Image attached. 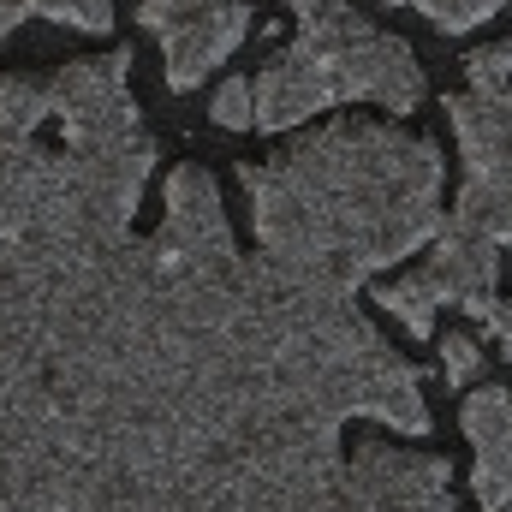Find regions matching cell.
I'll return each mask as SVG.
<instances>
[{"instance_id":"1","label":"cell","mask_w":512,"mask_h":512,"mask_svg":"<svg viewBox=\"0 0 512 512\" xmlns=\"http://www.w3.org/2000/svg\"><path fill=\"white\" fill-rule=\"evenodd\" d=\"M262 262L358 298V286L441 233L447 161L429 137L376 120H340L292 149L245 161Z\"/></svg>"},{"instance_id":"2","label":"cell","mask_w":512,"mask_h":512,"mask_svg":"<svg viewBox=\"0 0 512 512\" xmlns=\"http://www.w3.org/2000/svg\"><path fill=\"white\" fill-rule=\"evenodd\" d=\"M334 102H376L387 114H411L423 102V66L399 36L376 30L358 6L316 0L304 12V30L292 36V48L256 78L251 126H304L310 114H322Z\"/></svg>"},{"instance_id":"3","label":"cell","mask_w":512,"mask_h":512,"mask_svg":"<svg viewBox=\"0 0 512 512\" xmlns=\"http://www.w3.org/2000/svg\"><path fill=\"white\" fill-rule=\"evenodd\" d=\"M149 173L155 143L143 131L66 149L0 137V245L36 233H131Z\"/></svg>"},{"instance_id":"4","label":"cell","mask_w":512,"mask_h":512,"mask_svg":"<svg viewBox=\"0 0 512 512\" xmlns=\"http://www.w3.org/2000/svg\"><path fill=\"white\" fill-rule=\"evenodd\" d=\"M447 120L459 131V155H465L459 203L447 221L501 251L512 245V96L507 90L447 96Z\"/></svg>"},{"instance_id":"5","label":"cell","mask_w":512,"mask_h":512,"mask_svg":"<svg viewBox=\"0 0 512 512\" xmlns=\"http://www.w3.org/2000/svg\"><path fill=\"white\" fill-rule=\"evenodd\" d=\"M304 512H453V465L393 441H352L340 489Z\"/></svg>"},{"instance_id":"6","label":"cell","mask_w":512,"mask_h":512,"mask_svg":"<svg viewBox=\"0 0 512 512\" xmlns=\"http://www.w3.org/2000/svg\"><path fill=\"white\" fill-rule=\"evenodd\" d=\"M137 18L161 36L173 90H197L209 78V66H221L251 30L245 0H143Z\"/></svg>"},{"instance_id":"7","label":"cell","mask_w":512,"mask_h":512,"mask_svg":"<svg viewBox=\"0 0 512 512\" xmlns=\"http://www.w3.org/2000/svg\"><path fill=\"white\" fill-rule=\"evenodd\" d=\"M48 120L66 126V143H102V137L143 131L137 126V102H131V48L126 42L114 54L60 66L48 78Z\"/></svg>"},{"instance_id":"8","label":"cell","mask_w":512,"mask_h":512,"mask_svg":"<svg viewBox=\"0 0 512 512\" xmlns=\"http://www.w3.org/2000/svg\"><path fill=\"white\" fill-rule=\"evenodd\" d=\"M429 304H459L471 316H489L495 310V280H501V251L453 221H441L435 233V256L417 268Z\"/></svg>"},{"instance_id":"9","label":"cell","mask_w":512,"mask_h":512,"mask_svg":"<svg viewBox=\"0 0 512 512\" xmlns=\"http://www.w3.org/2000/svg\"><path fill=\"white\" fill-rule=\"evenodd\" d=\"M459 423L477 447V465H471V495L483 512H507L512 501V387L489 382L471 387L465 405H459Z\"/></svg>"},{"instance_id":"10","label":"cell","mask_w":512,"mask_h":512,"mask_svg":"<svg viewBox=\"0 0 512 512\" xmlns=\"http://www.w3.org/2000/svg\"><path fill=\"white\" fill-rule=\"evenodd\" d=\"M24 12L60 18V24H78V30H114V0H0V36H6Z\"/></svg>"},{"instance_id":"11","label":"cell","mask_w":512,"mask_h":512,"mask_svg":"<svg viewBox=\"0 0 512 512\" xmlns=\"http://www.w3.org/2000/svg\"><path fill=\"white\" fill-rule=\"evenodd\" d=\"M42 120H48V84L0 72V131L6 137H30Z\"/></svg>"},{"instance_id":"12","label":"cell","mask_w":512,"mask_h":512,"mask_svg":"<svg viewBox=\"0 0 512 512\" xmlns=\"http://www.w3.org/2000/svg\"><path fill=\"white\" fill-rule=\"evenodd\" d=\"M376 304H382L387 316H399V322H405V334H417V340H429V334H435V304H429V292H423V280H417V274L387 280L382 292H376Z\"/></svg>"},{"instance_id":"13","label":"cell","mask_w":512,"mask_h":512,"mask_svg":"<svg viewBox=\"0 0 512 512\" xmlns=\"http://www.w3.org/2000/svg\"><path fill=\"white\" fill-rule=\"evenodd\" d=\"M393 6H417V12H429L447 36H459V30H471V24L495 18L501 6H512V0H393Z\"/></svg>"},{"instance_id":"14","label":"cell","mask_w":512,"mask_h":512,"mask_svg":"<svg viewBox=\"0 0 512 512\" xmlns=\"http://www.w3.org/2000/svg\"><path fill=\"white\" fill-rule=\"evenodd\" d=\"M465 72H471L477 96H495V90H507V78H512V42H495V48L471 54V60H465Z\"/></svg>"},{"instance_id":"15","label":"cell","mask_w":512,"mask_h":512,"mask_svg":"<svg viewBox=\"0 0 512 512\" xmlns=\"http://www.w3.org/2000/svg\"><path fill=\"white\" fill-rule=\"evenodd\" d=\"M477 364H483V346L471 340V334H447L441 340V376L459 387V382H471L477 376Z\"/></svg>"},{"instance_id":"16","label":"cell","mask_w":512,"mask_h":512,"mask_svg":"<svg viewBox=\"0 0 512 512\" xmlns=\"http://www.w3.org/2000/svg\"><path fill=\"white\" fill-rule=\"evenodd\" d=\"M215 120H221L227 131L251 126V84H245V78H227V84H221V96H215Z\"/></svg>"},{"instance_id":"17","label":"cell","mask_w":512,"mask_h":512,"mask_svg":"<svg viewBox=\"0 0 512 512\" xmlns=\"http://www.w3.org/2000/svg\"><path fill=\"white\" fill-rule=\"evenodd\" d=\"M483 322H489V334L501 340V352H507V364H512V304H501V298H495V310H489Z\"/></svg>"},{"instance_id":"18","label":"cell","mask_w":512,"mask_h":512,"mask_svg":"<svg viewBox=\"0 0 512 512\" xmlns=\"http://www.w3.org/2000/svg\"><path fill=\"white\" fill-rule=\"evenodd\" d=\"M292 6H298V12H310V6H316V0H292Z\"/></svg>"}]
</instances>
